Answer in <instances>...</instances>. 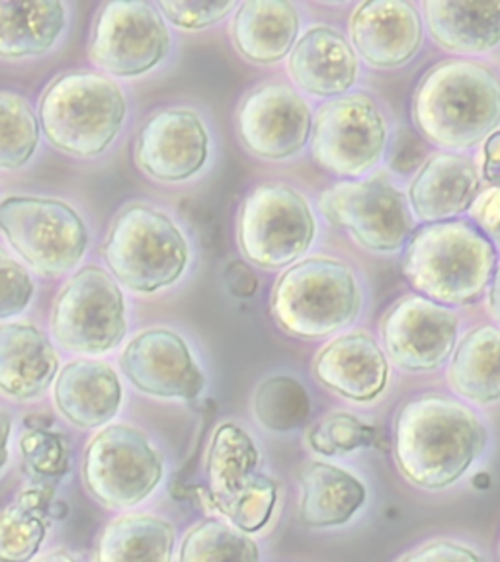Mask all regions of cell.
I'll use <instances>...</instances> for the list:
<instances>
[{
  "mask_svg": "<svg viewBox=\"0 0 500 562\" xmlns=\"http://www.w3.org/2000/svg\"><path fill=\"white\" fill-rule=\"evenodd\" d=\"M489 431L469 406L449 396L422 395L397 414L393 457L409 483L444 491L484 456Z\"/></svg>",
  "mask_w": 500,
  "mask_h": 562,
  "instance_id": "1",
  "label": "cell"
},
{
  "mask_svg": "<svg viewBox=\"0 0 500 562\" xmlns=\"http://www.w3.org/2000/svg\"><path fill=\"white\" fill-rule=\"evenodd\" d=\"M413 122L436 147L471 149L500 123L499 75L469 59L438 63L414 90Z\"/></svg>",
  "mask_w": 500,
  "mask_h": 562,
  "instance_id": "2",
  "label": "cell"
},
{
  "mask_svg": "<svg viewBox=\"0 0 500 562\" xmlns=\"http://www.w3.org/2000/svg\"><path fill=\"white\" fill-rule=\"evenodd\" d=\"M497 266L489 237L464 221L416 231L403 256L404 280L440 305H467L484 295Z\"/></svg>",
  "mask_w": 500,
  "mask_h": 562,
  "instance_id": "3",
  "label": "cell"
},
{
  "mask_svg": "<svg viewBox=\"0 0 500 562\" xmlns=\"http://www.w3.org/2000/svg\"><path fill=\"white\" fill-rule=\"evenodd\" d=\"M362 311V290L348 263L316 256L288 266L274 285L270 313L281 330L305 340L348 328Z\"/></svg>",
  "mask_w": 500,
  "mask_h": 562,
  "instance_id": "4",
  "label": "cell"
},
{
  "mask_svg": "<svg viewBox=\"0 0 500 562\" xmlns=\"http://www.w3.org/2000/svg\"><path fill=\"white\" fill-rule=\"evenodd\" d=\"M127 102L115 80L100 72H67L45 88L40 127L55 149L73 157L102 155L122 130Z\"/></svg>",
  "mask_w": 500,
  "mask_h": 562,
  "instance_id": "5",
  "label": "cell"
},
{
  "mask_svg": "<svg viewBox=\"0 0 500 562\" xmlns=\"http://www.w3.org/2000/svg\"><path fill=\"white\" fill-rule=\"evenodd\" d=\"M102 255L115 280L127 290L157 293L182 278L190 246L168 215L133 203L112 223Z\"/></svg>",
  "mask_w": 500,
  "mask_h": 562,
  "instance_id": "6",
  "label": "cell"
},
{
  "mask_svg": "<svg viewBox=\"0 0 500 562\" xmlns=\"http://www.w3.org/2000/svg\"><path fill=\"white\" fill-rule=\"evenodd\" d=\"M260 451L251 434L223 422L211 436L205 479L213 508L243 533L260 531L278 504V484L260 473Z\"/></svg>",
  "mask_w": 500,
  "mask_h": 562,
  "instance_id": "7",
  "label": "cell"
},
{
  "mask_svg": "<svg viewBox=\"0 0 500 562\" xmlns=\"http://www.w3.org/2000/svg\"><path fill=\"white\" fill-rule=\"evenodd\" d=\"M316 221L308 200L288 184H260L238 211V248L246 262L278 270L308 252Z\"/></svg>",
  "mask_w": 500,
  "mask_h": 562,
  "instance_id": "8",
  "label": "cell"
},
{
  "mask_svg": "<svg viewBox=\"0 0 500 562\" xmlns=\"http://www.w3.org/2000/svg\"><path fill=\"white\" fill-rule=\"evenodd\" d=\"M0 231L18 255L47 278L69 272L87 252V225L62 200L10 195L0 202Z\"/></svg>",
  "mask_w": 500,
  "mask_h": 562,
  "instance_id": "9",
  "label": "cell"
},
{
  "mask_svg": "<svg viewBox=\"0 0 500 562\" xmlns=\"http://www.w3.org/2000/svg\"><path fill=\"white\" fill-rule=\"evenodd\" d=\"M165 465L158 449L143 431L110 424L88 441L82 456V483L105 508H133L149 498Z\"/></svg>",
  "mask_w": 500,
  "mask_h": 562,
  "instance_id": "10",
  "label": "cell"
},
{
  "mask_svg": "<svg viewBox=\"0 0 500 562\" xmlns=\"http://www.w3.org/2000/svg\"><path fill=\"white\" fill-rule=\"evenodd\" d=\"M52 333L65 350L105 353L127 333L125 299L110 273L87 266L75 273L55 299Z\"/></svg>",
  "mask_w": 500,
  "mask_h": 562,
  "instance_id": "11",
  "label": "cell"
},
{
  "mask_svg": "<svg viewBox=\"0 0 500 562\" xmlns=\"http://www.w3.org/2000/svg\"><path fill=\"white\" fill-rule=\"evenodd\" d=\"M311 155L316 167L343 178H358L384 158L386 115L364 92L326 102L313 117Z\"/></svg>",
  "mask_w": 500,
  "mask_h": 562,
  "instance_id": "12",
  "label": "cell"
},
{
  "mask_svg": "<svg viewBox=\"0 0 500 562\" xmlns=\"http://www.w3.org/2000/svg\"><path fill=\"white\" fill-rule=\"evenodd\" d=\"M319 205L326 220L371 252L391 255L413 237V215L387 176L331 186Z\"/></svg>",
  "mask_w": 500,
  "mask_h": 562,
  "instance_id": "13",
  "label": "cell"
},
{
  "mask_svg": "<svg viewBox=\"0 0 500 562\" xmlns=\"http://www.w3.org/2000/svg\"><path fill=\"white\" fill-rule=\"evenodd\" d=\"M170 34L149 2H105L92 26L88 57L114 77H140L167 57Z\"/></svg>",
  "mask_w": 500,
  "mask_h": 562,
  "instance_id": "14",
  "label": "cell"
},
{
  "mask_svg": "<svg viewBox=\"0 0 500 562\" xmlns=\"http://www.w3.org/2000/svg\"><path fill=\"white\" fill-rule=\"evenodd\" d=\"M459 316L436 301L407 295L387 311L381 338L387 356L404 371H434L456 350Z\"/></svg>",
  "mask_w": 500,
  "mask_h": 562,
  "instance_id": "15",
  "label": "cell"
},
{
  "mask_svg": "<svg viewBox=\"0 0 500 562\" xmlns=\"http://www.w3.org/2000/svg\"><path fill=\"white\" fill-rule=\"evenodd\" d=\"M313 112L288 85H264L243 100L237 112L238 139L253 157L286 160L311 139Z\"/></svg>",
  "mask_w": 500,
  "mask_h": 562,
  "instance_id": "16",
  "label": "cell"
},
{
  "mask_svg": "<svg viewBox=\"0 0 500 562\" xmlns=\"http://www.w3.org/2000/svg\"><path fill=\"white\" fill-rule=\"evenodd\" d=\"M125 378L145 395L192 401L205 386L202 369L180 334L149 328L125 346L120 360Z\"/></svg>",
  "mask_w": 500,
  "mask_h": 562,
  "instance_id": "17",
  "label": "cell"
},
{
  "mask_svg": "<svg viewBox=\"0 0 500 562\" xmlns=\"http://www.w3.org/2000/svg\"><path fill=\"white\" fill-rule=\"evenodd\" d=\"M210 158V133L188 108H167L151 115L135 143V165L160 182H185Z\"/></svg>",
  "mask_w": 500,
  "mask_h": 562,
  "instance_id": "18",
  "label": "cell"
},
{
  "mask_svg": "<svg viewBox=\"0 0 500 562\" xmlns=\"http://www.w3.org/2000/svg\"><path fill=\"white\" fill-rule=\"evenodd\" d=\"M352 45L374 69L403 67L421 52L424 27L419 9L407 0H368L351 16Z\"/></svg>",
  "mask_w": 500,
  "mask_h": 562,
  "instance_id": "19",
  "label": "cell"
},
{
  "mask_svg": "<svg viewBox=\"0 0 500 562\" xmlns=\"http://www.w3.org/2000/svg\"><path fill=\"white\" fill-rule=\"evenodd\" d=\"M321 385L354 403H374L386 393L389 361L369 334L351 333L325 344L313 361Z\"/></svg>",
  "mask_w": 500,
  "mask_h": 562,
  "instance_id": "20",
  "label": "cell"
},
{
  "mask_svg": "<svg viewBox=\"0 0 500 562\" xmlns=\"http://www.w3.org/2000/svg\"><path fill=\"white\" fill-rule=\"evenodd\" d=\"M358 55L331 26L309 27L291 49L288 72L296 87L319 98L346 94L358 80Z\"/></svg>",
  "mask_w": 500,
  "mask_h": 562,
  "instance_id": "21",
  "label": "cell"
},
{
  "mask_svg": "<svg viewBox=\"0 0 500 562\" xmlns=\"http://www.w3.org/2000/svg\"><path fill=\"white\" fill-rule=\"evenodd\" d=\"M479 193L481 178L471 158L456 153H436L414 176L409 202L416 220L434 225L456 220L471 210Z\"/></svg>",
  "mask_w": 500,
  "mask_h": 562,
  "instance_id": "22",
  "label": "cell"
},
{
  "mask_svg": "<svg viewBox=\"0 0 500 562\" xmlns=\"http://www.w3.org/2000/svg\"><path fill=\"white\" fill-rule=\"evenodd\" d=\"M122 383L104 361L77 360L57 373L53 401L75 426L92 430L114 418L122 404Z\"/></svg>",
  "mask_w": 500,
  "mask_h": 562,
  "instance_id": "23",
  "label": "cell"
},
{
  "mask_svg": "<svg viewBox=\"0 0 500 562\" xmlns=\"http://www.w3.org/2000/svg\"><path fill=\"white\" fill-rule=\"evenodd\" d=\"M59 373V358L40 328L0 326V391L16 401L44 395Z\"/></svg>",
  "mask_w": 500,
  "mask_h": 562,
  "instance_id": "24",
  "label": "cell"
},
{
  "mask_svg": "<svg viewBox=\"0 0 500 562\" xmlns=\"http://www.w3.org/2000/svg\"><path fill=\"white\" fill-rule=\"evenodd\" d=\"M299 12L288 0H248L238 4L231 22V40L246 61L280 63L298 44Z\"/></svg>",
  "mask_w": 500,
  "mask_h": 562,
  "instance_id": "25",
  "label": "cell"
},
{
  "mask_svg": "<svg viewBox=\"0 0 500 562\" xmlns=\"http://www.w3.org/2000/svg\"><path fill=\"white\" fill-rule=\"evenodd\" d=\"M432 40L449 53L481 55L500 45V2L424 0Z\"/></svg>",
  "mask_w": 500,
  "mask_h": 562,
  "instance_id": "26",
  "label": "cell"
},
{
  "mask_svg": "<svg viewBox=\"0 0 500 562\" xmlns=\"http://www.w3.org/2000/svg\"><path fill=\"white\" fill-rule=\"evenodd\" d=\"M299 488V521L311 529L348 524L368 498L360 479L323 461H311L301 469Z\"/></svg>",
  "mask_w": 500,
  "mask_h": 562,
  "instance_id": "27",
  "label": "cell"
},
{
  "mask_svg": "<svg viewBox=\"0 0 500 562\" xmlns=\"http://www.w3.org/2000/svg\"><path fill=\"white\" fill-rule=\"evenodd\" d=\"M67 24L57 0H0V57L22 59L49 52Z\"/></svg>",
  "mask_w": 500,
  "mask_h": 562,
  "instance_id": "28",
  "label": "cell"
},
{
  "mask_svg": "<svg viewBox=\"0 0 500 562\" xmlns=\"http://www.w3.org/2000/svg\"><path fill=\"white\" fill-rule=\"evenodd\" d=\"M452 391L475 404L500 401V328L477 326L456 344L448 368Z\"/></svg>",
  "mask_w": 500,
  "mask_h": 562,
  "instance_id": "29",
  "label": "cell"
},
{
  "mask_svg": "<svg viewBox=\"0 0 500 562\" xmlns=\"http://www.w3.org/2000/svg\"><path fill=\"white\" fill-rule=\"evenodd\" d=\"M175 526L151 514H127L110 521L98 537L97 562H173Z\"/></svg>",
  "mask_w": 500,
  "mask_h": 562,
  "instance_id": "30",
  "label": "cell"
},
{
  "mask_svg": "<svg viewBox=\"0 0 500 562\" xmlns=\"http://www.w3.org/2000/svg\"><path fill=\"white\" fill-rule=\"evenodd\" d=\"M59 504L44 486L20 492L16 501L0 509V562L34 559L47 537L53 518H59Z\"/></svg>",
  "mask_w": 500,
  "mask_h": 562,
  "instance_id": "31",
  "label": "cell"
},
{
  "mask_svg": "<svg viewBox=\"0 0 500 562\" xmlns=\"http://www.w3.org/2000/svg\"><path fill=\"white\" fill-rule=\"evenodd\" d=\"M178 562H260V549L237 527L208 518L186 533Z\"/></svg>",
  "mask_w": 500,
  "mask_h": 562,
  "instance_id": "32",
  "label": "cell"
},
{
  "mask_svg": "<svg viewBox=\"0 0 500 562\" xmlns=\"http://www.w3.org/2000/svg\"><path fill=\"white\" fill-rule=\"evenodd\" d=\"M253 413L266 430H298L311 414L308 389L290 375L268 378L256 389Z\"/></svg>",
  "mask_w": 500,
  "mask_h": 562,
  "instance_id": "33",
  "label": "cell"
},
{
  "mask_svg": "<svg viewBox=\"0 0 500 562\" xmlns=\"http://www.w3.org/2000/svg\"><path fill=\"white\" fill-rule=\"evenodd\" d=\"M40 143V120L18 94L0 92V168L16 170L30 162Z\"/></svg>",
  "mask_w": 500,
  "mask_h": 562,
  "instance_id": "34",
  "label": "cell"
},
{
  "mask_svg": "<svg viewBox=\"0 0 500 562\" xmlns=\"http://www.w3.org/2000/svg\"><path fill=\"white\" fill-rule=\"evenodd\" d=\"M374 441V430L351 413H331L309 430L308 443L319 456H346Z\"/></svg>",
  "mask_w": 500,
  "mask_h": 562,
  "instance_id": "35",
  "label": "cell"
},
{
  "mask_svg": "<svg viewBox=\"0 0 500 562\" xmlns=\"http://www.w3.org/2000/svg\"><path fill=\"white\" fill-rule=\"evenodd\" d=\"M26 465L44 476H62L69 469V449L62 436L47 430L26 431L20 439Z\"/></svg>",
  "mask_w": 500,
  "mask_h": 562,
  "instance_id": "36",
  "label": "cell"
},
{
  "mask_svg": "<svg viewBox=\"0 0 500 562\" xmlns=\"http://www.w3.org/2000/svg\"><path fill=\"white\" fill-rule=\"evenodd\" d=\"M34 297V281L26 268L0 246V321L26 311Z\"/></svg>",
  "mask_w": 500,
  "mask_h": 562,
  "instance_id": "37",
  "label": "cell"
},
{
  "mask_svg": "<svg viewBox=\"0 0 500 562\" xmlns=\"http://www.w3.org/2000/svg\"><path fill=\"white\" fill-rule=\"evenodd\" d=\"M237 2H202V0H160L157 9L160 14L173 22L175 26L185 30H203L221 22L233 10H237Z\"/></svg>",
  "mask_w": 500,
  "mask_h": 562,
  "instance_id": "38",
  "label": "cell"
},
{
  "mask_svg": "<svg viewBox=\"0 0 500 562\" xmlns=\"http://www.w3.org/2000/svg\"><path fill=\"white\" fill-rule=\"evenodd\" d=\"M397 562H484V559L466 544L431 541Z\"/></svg>",
  "mask_w": 500,
  "mask_h": 562,
  "instance_id": "39",
  "label": "cell"
},
{
  "mask_svg": "<svg viewBox=\"0 0 500 562\" xmlns=\"http://www.w3.org/2000/svg\"><path fill=\"white\" fill-rule=\"evenodd\" d=\"M424 157H426V145L416 133L409 130L397 133L393 149L389 155V167L399 175H409L421 168Z\"/></svg>",
  "mask_w": 500,
  "mask_h": 562,
  "instance_id": "40",
  "label": "cell"
},
{
  "mask_svg": "<svg viewBox=\"0 0 500 562\" xmlns=\"http://www.w3.org/2000/svg\"><path fill=\"white\" fill-rule=\"evenodd\" d=\"M471 217L491 235L495 245L500 248V188H489L477 195L471 205Z\"/></svg>",
  "mask_w": 500,
  "mask_h": 562,
  "instance_id": "41",
  "label": "cell"
},
{
  "mask_svg": "<svg viewBox=\"0 0 500 562\" xmlns=\"http://www.w3.org/2000/svg\"><path fill=\"white\" fill-rule=\"evenodd\" d=\"M225 283H227L229 291L238 299L255 297L256 291L260 288V280L255 270L241 260L229 263L227 270H225Z\"/></svg>",
  "mask_w": 500,
  "mask_h": 562,
  "instance_id": "42",
  "label": "cell"
},
{
  "mask_svg": "<svg viewBox=\"0 0 500 562\" xmlns=\"http://www.w3.org/2000/svg\"><path fill=\"white\" fill-rule=\"evenodd\" d=\"M484 175L495 188H500V132H495L485 140Z\"/></svg>",
  "mask_w": 500,
  "mask_h": 562,
  "instance_id": "43",
  "label": "cell"
},
{
  "mask_svg": "<svg viewBox=\"0 0 500 562\" xmlns=\"http://www.w3.org/2000/svg\"><path fill=\"white\" fill-rule=\"evenodd\" d=\"M10 431H12V422H10L9 414L0 411V471L9 461Z\"/></svg>",
  "mask_w": 500,
  "mask_h": 562,
  "instance_id": "44",
  "label": "cell"
},
{
  "mask_svg": "<svg viewBox=\"0 0 500 562\" xmlns=\"http://www.w3.org/2000/svg\"><path fill=\"white\" fill-rule=\"evenodd\" d=\"M489 311L492 318L500 325V262L495 266L492 272L491 288H489Z\"/></svg>",
  "mask_w": 500,
  "mask_h": 562,
  "instance_id": "45",
  "label": "cell"
},
{
  "mask_svg": "<svg viewBox=\"0 0 500 562\" xmlns=\"http://www.w3.org/2000/svg\"><path fill=\"white\" fill-rule=\"evenodd\" d=\"M34 562H82L77 554L69 553V551H53V553L40 557Z\"/></svg>",
  "mask_w": 500,
  "mask_h": 562,
  "instance_id": "46",
  "label": "cell"
}]
</instances>
